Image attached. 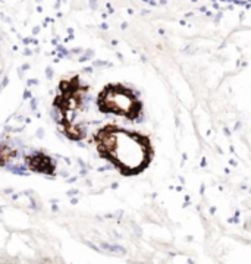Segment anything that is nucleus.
<instances>
[{
    "mask_svg": "<svg viewBox=\"0 0 251 264\" xmlns=\"http://www.w3.org/2000/svg\"><path fill=\"white\" fill-rule=\"evenodd\" d=\"M97 151L115 165L123 175H138L147 169L153 159L150 140L138 132L107 125L94 135Z\"/></svg>",
    "mask_w": 251,
    "mask_h": 264,
    "instance_id": "obj_1",
    "label": "nucleus"
},
{
    "mask_svg": "<svg viewBox=\"0 0 251 264\" xmlns=\"http://www.w3.org/2000/svg\"><path fill=\"white\" fill-rule=\"evenodd\" d=\"M97 106L102 113H112L127 119H137L143 112V104L134 91L120 84L106 85L97 97Z\"/></svg>",
    "mask_w": 251,
    "mask_h": 264,
    "instance_id": "obj_2",
    "label": "nucleus"
},
{
    "mask_svg": "<svg viewBox=\"0 0 251 264\" xmlns=\"http://www.w3.org/2000/svg\"><path fill=\"white\" fill-rule=\"evenodd\" d=\"M27 165L32 172H38V173H47V175H53L55 173V163L48 156L43 154V153H37L32 154L30 157H27Z\"/></svg>",
    "mask_w": 251,
    "mask_h": 264,
    "instance_id": "obj_3",
    "label": "nucleus"
},
{
    "mask_svg": "<svg viewBox=\"0 0 251 264\" xmlns=\"http://www.w3.org/2000/svg\"><path fill=\"white\" fill-rule=\"evenodd\" d=\"M16 151L10 145L7 144H0V165H6V163H10L12 160L15 159Z\"/></svg>",
    "mask_w": 251,
    "mask_h": 264,
    "instance_id": "obj_4",
    "label": "nucleus"
}]
</instances>
